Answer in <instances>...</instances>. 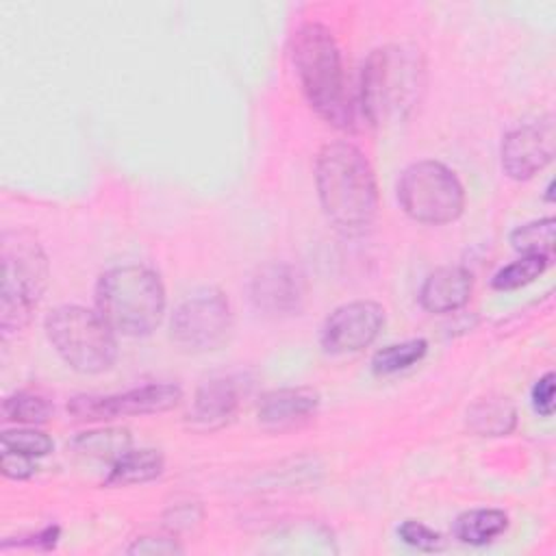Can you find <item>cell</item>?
I'll return each instance as SVG.
<instances>
[{
    "label": "cell",
    "instance_id": "1",
    "mask_svg": "<svg viewBox=\"0 0 556 556\" xmlns=\"http://www.w3.org/2000/svg\"><path fill=\"white\" fill-rule=\"evenodd\" d=\"M315 185L328 222L356 235L378 213V185L367 156L348 141L326 143L315 161Z\"/></svg>",
    "mask_w": 556,
    "mask_h": 556
},
{
    "label": "cell",
    "instance_id": "21",
    "mask_svg": "<svg viewBox=\"0 0 556 556\" xmlns=\"http://www.w3.org/2000/svg\"><path fill=\"white\" fill-rule=\"evenodd\" d=\"M426 352H428L426 339H408L402 343H391L374 354L371 369L378 376H391L419 363L426 356Z\"/></svg>",
    "mask_w": 556,
    "mask_h": 556
},
{
    "label": "cell",
    "instance_id": "14",
    "mask_svg": "<svg viewBox=\"0 0 556 556\" xmlns=\"http://www.w3.org/2000/svg\"><path fill=\"white\" fill-rule=\"evenodd\" d=\"M241 397L239 380L230 376L211 378L200 384L191 406V421L198 428H219L237 410Z\"/></svg>",
    "mask_w": 556,
    "mask_h": 556
},
{
    "label": "cell",
    "instance_id": "26",
    "mask_svg": "<svg viewBox=\"0 0 556 556\" xmlns=\"http://www.w3.org/2000/svg\"><path fill=\"white\" fill-rule=\"evenodd\" d=\"M532 406L541 417H552L554 413V374L547 371L532 387Z\"/></svg>",
    "mask_w": 556,
    "mask_h": 556
},
{
    "label": "cell",
    "instance_id": "4",
    "mask_svg": "<svg viewBox=\"0 0 556 556\" xmlns=\"http://www.w3.org/2000/svg\"><path fill=\"white\" fill-rule=\"evenodd\" d=\"M424 89V63L417 50L387 46L374 50L361 74V109L371 124L402 119Z\"/></svg>",
    "mask_w": 556,
    "mask_h": 556
},
{
    "label": "cell",
    "instance_id": "3",
    "mask_svg": "<svg viewBox=\"0 0 556 556\" xmlns=\"http://www.w3.org/2000/svg\"><path fill=\"white\" fill-rule=\"evenodd\" d=\"M96 311L124 337H148L165 313L161 278L141 265H122L104 271L96 285Z\"/></svg>",
    "mask_w": 556,
    "mask_h": 556
},
{
    "label": "cell",
    "instance_id": "24",
    "mask_svg": "<svg viewBox=\"0 0 556 556\" xmlns=\"http://www.w3.org/2000/svg\"><path fill=\"white\" fill-rule=\"evenodd\" d=\"M54 447L52 439L39 430L15 428L2 432V452H17L26 456H46Z\"/></svg>",
    "mask_w": 556,
    "mask_h": 556
},
{
    "label": "cell",
    "instance_id": "7",
    "mask_svg": "<svg viewBox=\"0 0 556 556\" xmlns=\"http://www.w3.org/2000/svg\"><path fill=\"white\" fill-rule=\"evenodd\" d=\"M402 211L419 224H450L465 208V189L458 176L439 161H417L397 180Z\"/></svg>",
    "mask_w": 556,
    "mask_h": 556
},
{
    "label": "cell",
    "instance_id": "9",
    "mask_svg": "<svg viewBox=\"0 0 556 556\" xmlns=\"http://www.w3.org/2000/svg\"><path fill=\"white\" fill-rule=\"evenodd\" d=\"M180 397V387L159 382L135 387L113 395H80L67 404V410L80 421H109L115 417L163 413L174 408Z\"/></svg>",
    "mask_w": 556,
    "mask_h": 556
},
{
    "label": "cell",
    "instance_id": "11",
    "mask_svg": "<svg viewBox=\"0 0 556 556\" xmlns=\"http://www.w3.org/2000/svg\"><path fill=\"white\" fill-rule=\"evenodd\" d=\"M554 156L552 119L523 124L502 141V169L515 180H528L541 172Z\"/></svg>",
    "mask_w": 556,
    "mask_h": 556
},
{
    "label": "cell",
    "instance_id": "17",
    "mask_svg": "<svg viewBox=\"0 0 556 556\" xmlns=\"http://www.w3.org/2000/svg\"><path fill=\"white\" fill-rule=\"evenodd\" d=\"M508 528V515L497 508H473L456 517L454 536L467 545H486Z\"/></svg>",
    "mask_w": 556,
    "mask_h": 556
},
{
    "label": "cell",
    "instance_id": "2",
    "mask_svg": "<svg viewBox=\"0 0 556 556\" xmlns=\"http://www.w3.org/2000/svg\"><path fill=\"white\" fill-rule=\"evenodd\" d=\"M291 61L311 109L337 128H352L354 104L330 28L317 22L302 24L291 41Z\"/></svg>",
    "mask_w": 556,
    "mask_h": 556
},
{
    "label": "cell",
    "instance_id": "23",
    "mask_svg": "<svg viewBox=\"0 0 556 556\" xmlns=\"http://www.w3.org/2000/svg\"><path fill=\"white\" fill-rule=\"evenodd\" d=\"M2 415L15 424H43L52 415V406L41 395L20 391L2 402Z\"/></svg>",
    "mask_w": 556,
    "mask_h": 556
},
{
    "label": "cell",
    "instance_id": "8",
    "mask_svg": "<svg viewBox=\"0 0 556 556\" xmlns=\"http://www.w3.org/2000/svg\"><path fill=\"white\" fill-rule=\"evenodd\" d=\"M232 330V311L217 289H202L189 295L172 315L169 337L187 352H211L224 345Z\"/></svg>",
    "mask_w": 556,
    "mask_h": 556
},
{
    "label": "cell",
    "instance_id": "18",
    "mask_svg": "<svg viewBox=\"0 0 556 556\" xmlns=\"http://www.w3.org/2000/svg\"><path fill=\"white\" fill-rule=\"evenodd\" d=\"M467 421L482 437H502L515 428L517 415L506 397H484L469 408Z\"/></svg>",
    "mask_w": 556,
    "mask_h": 556
},
{
    "label": "cell",
    "instance_id": "6",
    "mask_svg": "<svg viewBox=\"0 0 556 556\" xmlns=\"http://www.w3.org/2000/svg\"><path fill=\"white\" fill-rule=\"evenodd\" d=\"M46 285L48 261L39 243L26 232H4L0 300V326L4 334L28 324Z\"/></svg>",
    "mask_w": 556,
    "mask_h": 556
},
{
    "label": "cell",
    "instance_id": "10",
    "mask_svg": "<svg viewBox=\"0 0 556 556\" xmlns=\"http://www.w3.org/2000/svg\"><path fill=\"white\" fill-rule=\"evenodd\" d=\"M384 326V308L371 300L337 306L321 326V348L328 354H352L371 345Z\"/></svg>",
    "mask_w": 556,
    "mask_h": 556
},
{
    "label": "cell",
    "instance_id": "28",
    "mask_svg": "<svg viewBox=\"0 0 556 556\" xmlns=\"http://www.w3.org/2000/svg\"><path fill=\"white\" fill-rule=\"evenodd\" d=\"M33 456L17 454V452H2V473L13 480H24L35 473Z\"/></svg>",
    "mask_w": 556,
    "mask_h": 556
},
{
    "label": "cell",
    "instance_id": "13",
    "mask_svg": "<svg viewBox=\"0 0 556 556\" xmlns=\"http://www.w3.org/2000/svg\"><path fill=\"white\" fill-rule=\"evenodd\" d=\"M473 291V278L465 267L447 265L432 271L421 289L419 302L430 313H452L465 306Z\"/></svg>",
    "mask_w": 556,
    "mask_h": 556
},
{
    "label": "cell",
    "instance_id": "25",
    "mask_svg": "<svg viewBox=\"0 0 556 556\" xmlns=\"http://www.w3.org/2000/svg\"><path fill=\"white\" fill-rule=\"evenodd\" d=\"M397 534L400 539L410 545V547H417L421 552H434V549H441L443 547V539L439 532H434L432 528H428L426 523L421 521H415V519H406L400 528H397Z\"/></svg>",
    "mask_w": 556,
    "mask_h": 556
},
{
    "label": "cell",
    "instance_id": "22",
    "mask_svg": "<svg viewBox=\"0 0 556 556\" xmlns=\"http://www.w3.org/2000/svg\"><path fill=\"white\" fill-rule=\"evenodd\" d=\"M549 263H552V258H545V256H521V258L513 261L510 265L502 267L493 276L491 287L497 291H513V289L526 287L532 280H536L547 269Z\"/></svg>",
    "mask_w": 556,
    "mask_h": 556
},
{
    "label": "cell",
    "instance_id": "12",
    "mask_svg": "<svg viewBox=\"0 0 556 556\" xmlns=\"http://www.w3.org/2000/svg\"><path fill=\"white\" fill-rule=\"evenodd\" d=\"M304 276L287 263H269L252 280V302L271 315H287L302 306Z\"/></svg>",
    "mask_w": 556,
    "mask_h": 556
},
{
    "label": "cell",
    "instance_id": "19",
    "mask_svg": "<svg viewBox=\"0 0 556 556\" xmlns=\"http://www.w3.org/2000/svg\"><path fill=\"white\" fill-rule=\"evenodd\" d=\"M72 445L91 458H102L115 463L122 454L130 450V437L128 430L122 428H104V430H91L78 434Z\"/></svg>",
    "mask_w": 556,
    "mask_h": 556
},
{
    "label": "cell",
    "instance_id": "15",
    "mask_svg": "<svg viewBox=\"0 0 556 556\" xmlns=\"http://www.w3.org/2000/svg\"><path fill=\"white\" fill-rule=\"evenodd\" d=\"M319 395L308 387H285L265 393L258 402V421L267 428L291 426L315 413Z\"/></svg>",
    "mask_w": 556,
    "mask_h": 556
},
{
    "label": "cell",
    "instance_id": "16",
    "mask_svg": "<svg viewBox=\"0 0 556 556\" xmlns=\"http://www.w3.org/2000/svg\"><path fill=\"white\" fill-rule=\"evenodd\" d=\"M163 456L156 450H128L115 463H111L106 484L109 486H128L143 484L163 473Z\"/></svg>",
    "mask_w": 556,
    "mask_h": 556
},
{
    "label": "cell",
    "instance_id": "20",
    "mask_svg": "<svg viewBox=\"0 0 556 556\" xmlns=\"http://www.w3.org/2000/svg\"><path fill=\"white\" fill-rule=\"evenodd\" d=\"M554 217H543L517 226L510 232V245L521 256H545L552 258L554 252Z\"/></svg>",
    "mask_w": 556,
    "mask_h": 556
},
{
    "label": "cell",
    "instance_id": "27",
    "mask_svg": "<svg viewBox=\"0 0 556 556\" xmlns=\"http://www.w3.org/2000/svg\"><path fill=\"white\" fill-rule=\"evenodd\" d=\"M182 547L167 536H141L130 547L128 554H178Z\"/></svg>",
    "mask_w": 556,
    "mask_h": 556
},
{
    "label": "cell",
    "instance_id": "5",
    "mask_svg": "<svg viewBox=\"0 0 556 556\" xmlns=\"http://www.w3.org/2000/svg\"><path fill=\"white\" fill-rule=\"evenodd\" d=\"M46 334L56 354L80 374H102L117 358V341L113 328L78 304H65L46 317Z\"/></svg>",
    "mask_w": 556,
    "mask_h": 556
}]
</instances>
